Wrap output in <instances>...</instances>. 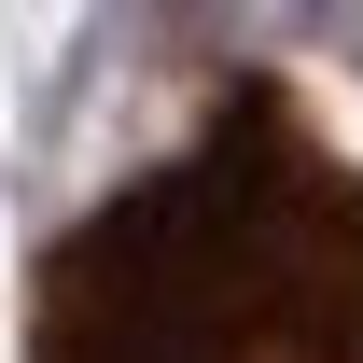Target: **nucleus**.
I'll return each mask as SVG.
<instances>
[{"label": "nucleus", "mask_w": 363, "mask_h": 363, "mask_svg": "<svg viewBox=\"0 0 363 363\" xmlns=\"http://www.w3.org/2000/svg\"><path fill=\"white\" fill-rule=\"evenodd\" d=\"M28 363H363V154L238 70L182 154L43 238Z\"/></svg>", "instance_id": "nucleus-1"}]
</instances>
